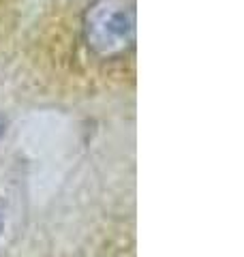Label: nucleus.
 Instances as JSON below:
<instances>
[{"label": "nucleus", "mask_w": 244, "mask_h": 257, "mask_svg": "<svg viewBox=\"0 0 244 257\" xmlns=\"http://www.w3.org/2000/svg\"><path fill=\"white\" fill-rule=\"evenodd\" d=\"M84 43L99 60H120L135 47V0H92L81 18Z\"/></svg>", "instance_id": "nucleus-1"}, {"label": "nucleus", "mask_w": 244, "mask_h": 257, "mask_svg": "<svg viewBox=\"0 0 244 257\" xmlns=\"http://www.w3.org/2000/svg\"><path fill=\"white\" fill-rule=\"evenodd\" d=\"M3 221H5V210H3V204H0V227H3Z\"/></svg>", "instance_id": "nucleus-2"}, {"label": "nucleus", "mask_w": 244, "mask_h": 257, "mask_svg": "<svg viewBox=\"0 0 244 257\" xmlns=\"http://www.w3.org/2000/svg\"><path fill=\"white\" fill-rule=\"evenodd\" d=\"M3 126H5V124H3V122H0V133H3Z\"/></svg>", "instance_id": "nucleus-3"}]
</instances>
